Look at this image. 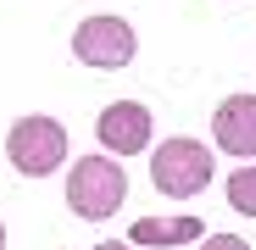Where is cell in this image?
Returning <instances> with one entry per match:
<instances>
[{
	"instance_id": "obj_1",
	"label": "cell",
	"mask_w": 256,
	"mask_h": 250,
	"mask_svg": "<svg viewBox=\"0 0 256 250\" xmlns=\"http://www.w3.org/2000/svg\"><path fill=\"white\" fill-rule=\"evenodd\" d=\"M122 200H128V173L117 161L106 156H84L72 161V178H67V206L78 217H90V223H106L122 212Z\"/></svg>"
},
{
	"instance_id": "obj_2",
	"label": "cell",
	"mask_w": 256,
	"mask_h": 250,
	"mask_svg": "<svg viewBox=\"0 0 256 250\" xmlns=\"http://www.w3.org/2000/svg\"><path fill=\"white\" fill-rule=\"evenodd\" d=\"M6 156L22 178H50L62 173V161H67V128L56 117H17L12 122V134H6Z\"/></svg>"
},
{
	"instance_id": "obj_3",
	"label": "cell",
	"mask_w": 256,
	"mask_h": 250,
	"mask_svg": "<svg viewBox=\"0 0 256 250\" xmlns=\"http://www.w3.org/2000/svg\"><path fill=\"white\" fill-rule=\"evenodd\" d=\"M212 178H218V167H212V150L200 139H162L150 156V184L173 200H195Z\"/></svg>"
},
{
	"instance_id": "obj_4",
	"label": "cell",
	"mask_w": 256,
	"mask_h": 250,
	"mask_svg": "<svg viewBox=\"0 0 256 250\" xmlns=\"http://www.w3.org/2000/svg\"><path fill=\"white\" fill-rule=\"evenodd\" d=\"M72 56L84 67H95V72H122L140 56V33H134L128 17H112V11L106 17H84L72 28Z\"/></svg>"
},
{
	"instance_id": "obj_5",
	"label": "cell",
	"mask_w": 256,
	"mask_h": 250,
	"mask_svg": "<svg viewBox=\"0 0 256 250\" xmlns=\"http://www.w3.org/2000/svg\"><path fill=\"white\" fill-rule=\"evenodd\" d=\"M150 134H156V122H150V106H140V100H112V106L95 117V139H100L112 156H140V150H150Z\"/></svg>"
},
{
	"instance_id": "obj_6",
	"label": "cell",
	"mask_w": 256,
	"mask_h": 250,
	"mask_svg": "<svg viewBox=\"0 0 256 250\" xmlns=\"http://www.w3.org/2000/svg\"><path fill=\"white\" fill-rule=\"evenodd\" d=\"M212 139L234 161H250L256 156V95H228L212 111Z\"/></svg>"
},
{
	"instance_id": "obj_7",
	"label": "cell",
	"mask_w": 256,
	"mask_h": 250,
	"mask_svg": "<svg viewBox=\"0 0 256 250\" xmlns=\"http://www.w3.org/2000/svg\"><path fill=\"white\" fill-rule=\"evenodd\" d=\"M200 234H206L200 217H140L134 228H128V239L145 245V250H178V245H190Z\"/></svg>"
},
{
	"instance_id": "obj_8",
	"label": "cell",
	"mask_w": 256,
	"mask_h": 250,
	"mask_svg": "<svg viewBox=\"0 0 256 250\" xmlns=\"http://www.w3.org/2000/svg\"><path fill=\"white\" fill-rule=\"evenodd\" d=\"M228 206L240 217H256V167H234L228 178Z\"/></svg>"
},
{
	"instance_id": "obj_9",
	"label": "cell",
	"mask_w": 256,
	"mask_h": 250,
	"mask_svg": "<svg viewBox=\"0 0 256 250\" xmlns=\"http://www.w3.org/2000/svg\"><path fill=\"white\" fill-rule=\"evenodd\" d=\"M200 250H250L240 234H200Z\"/></svg>"
},
{
	"instance_id": "obj_10",
	"label": "cell",
	"mask_w": 256,
	"mask_h": 250,
	"mask_svg": "<svg viewBox=\"0 0 256 250\" xmlns=\"http://www.w3.org/2000/svg\"><path fill=\"white\" fill-rule=\"evenodd\" d=\"M95 250H134V245H117V239H100Z\"/></svg>"
},
{
	"instance_id": "obj_11",
	"label": "cell",
	"mask_w": 256,
	"mask_h": 250,
	"mask_svg": "<svg viewBox=\"0 0 256 250\" xmlns=\"http://www.w3.org/2000/svg\"><path fill=\"white\" fill-rule=\"evenodd\" d=\"M0 250H6V223H0Z\"/></svg>"
}]
</instances>
